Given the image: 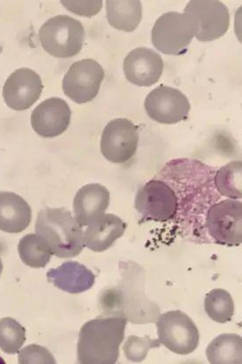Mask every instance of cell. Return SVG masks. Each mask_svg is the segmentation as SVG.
Segmentation results:
<instances>
[{"label": "cell", "instance_id": "25", "mask_svg": "<svg viewBox=\"0 0 242 364\" xmlns=\"http://www.w3.org/2000/svg\"><path fill=\"white\" fill-rule=\"evenodd\" d=\"M26 341V329L16 319H0V349L6 354H17Z\"/></svg>", "mask_w": 242, "mask_h": 364}, {"label": "cell", "instance_id": "11", "mask_svg": "<svg viewBox=\"0 0 242 364\" xmlns=\"http://www.w3.org/2000/svg\"><path fill=\"white\" fill-rule=\"evenodd\" d=\"M138 143L139 132L136 124L128 119L118 118L104 129L100 149L108 161L123 164L135 156Z\"/></svg>", "mask_w": 242, "mask_h": 364}, {"label": "cell", "instance_id": "13", "mask_svg": "<svg viewBox=\"0 0 242 364\" xmlns=\"http://www.w3.org/2000/svg\"><path fill=\"white\" fill-rule=\"evenodd\" d=\"M43 90L42 79L35 70H16L11 74L3 87V98L13 110L24 111L39 100Z\"/></svg>", "mask_w": 242, "mask_h": 364}, {"label": "cell", "instance_id": "23", "mask_svg": "<svg viewBox=\"0 0 242 364\" xmlns=\"http://www.w3.org/2000/svg\"><path fill=\"white\" fill-rule=\"evenodd\" d=\"M241 161L230 162L214 174V187L221 196L233 200L241 199Z\"/></svg>", "mask_w": 242, "mask_h": 364}, {"label": "cell", "instance_id": "1", "mask_svg": "<svg viewBox=\"0 0 242 364\" xmlns=\"http://www.w3.org/2000/svg\"><path fill=\"white\" fill-rule=\"evenodd\" d=\"M126 319L106 316L82 326L77 343V362L82 364H114L120 356Z\"/></svg>", "mask_w": 242, "mask_h": 364}, {"label": "cell", "instance_id": "18", "mask_svg": "<svg viewBox=\"0 0 242 364\" xmlns=\"http://www.w3.org/2000/svg\"><path fill=\"white\" fill-rule=\"evenodd\" d=\"M126 229V223L118 215L104 214L85 230L84 246L93 252H105L123 236Z\"/></svg>", "mask_w": 242, "mask_h": 364}, {"label": "cell", "instance_id": "9", "mask_svg": "<svg viewBox=\"0 0 242 364\" xmlns=\"http://www.w3.org/2000/svg\"><path fill=\"white\" fill-rule=\"evenodd\" d=\"M105 70L93 59H83L70 66L62 80L66 96L77 104L92 102L99 95Z\"/></svg>", "mask_w": 242, "mask_h": 364}, {"label": "cell", "instance_id": "19", "mask_svg": "<svg viewBox=\"0 0 242 364\" xmlns=\"http://www.w3.org/2000/svg\"><path fill=\"white\" fill-rule=\"evenodd\" d=\"M31 205L13 192H0V231L20 233L31 225Z\"/></svg>", "mask_w": 242, "mask_h": 364}, {"label": "cell", "instance_id": "14", "mask_svg": "<svg viewBox=\"0 0 242 364\" xmlns=\"http://www.w3.org/2000/svg\"><path fill=\"white\" fill-rule=\"evenodd\" d=\"M72 110L61 98H50L37 106L31 114V125L39 136L51 139L62 135L69 128Z\"/></svg>", "mask_w": 242, "mask_h": 364}, {"label": "cell", "instance_id": "28", "mask_svg": "<svg viewBox=\"0 0 242 364\" xmlns=\"http://www.w3.org/2000/svg\"><path fill=\"white\" fill-rule=\"evenodd\" d=\"M66 9L77 16L92 17L102 9L103 1H61Z\"/></svg>", "mask_w": 242, "mask_h": 364}, {"label": "cell", "instance_id": "29", "mask_svg": "<svg viewBox=\"0 0 242 364\" xmlns=\"http://www.w3.org/2000/svg\"><path fill=\"white\" fill-rule=\"evenodd\" d=\"M2 271H3V263H2L1 259H0V276H1Z\"/></svg>", "mask_w": 242, "mask_h": 364}, {"label": "cell", "instance_id": "20", "mask_svg": "<svg viewBox=\"0 0 242 364\" xmlns=\"http://www.w3.org/2000/svg\"><path fill=\"white\" fill-rule=\"evenodd\" d=\"M106 18L111 27L118 31L133 32L143 18V6L139 0H108Z\"/></svg>", "mask_w": 242, "mask_h": 364}, {"label": "cell", "instance_id": "17", "mask_svg": "<svg viewBox=\"0 0 242 364\" xmlns=\"http://www.w3.org/2000/svg\"><path fill=\"white\" fill-rule=\"evenodd\" d=\"M48 281L70 294L87 291L95 284V274L77 262H66L57 269L48 271Z\"/></svg>", "mask_w": 242, "mask_h": 364}, {"label": "cell", "instance_id": "10", "mask_svg": "<svg viewBox=\"0 0 242 364\" xmlns=\"http://www.w3.org/2000/svg\"><path fill=\"white\" fill-rule=\"evenodd\" d=\"M184 14L195 21V36L200 42L221 38L230 27L229 10L218 0H192L186 6Z\"/></svg>", "mask_w": 242, "mask_h": 364}, {"label": "cell", "instance_id": "5", "mask_svg": "<svg viewBox=\"0 0 242 364\" xmlns=\"http://www.w3.org/2000/svg\"><path fill=\"white\" fill-rule=\"evenodd\" d=\"M196 33L195 21L188 14L166 13L158 18L152 29V43L163 54L182 55L187 50Z\"/></svg>", "mask_w": 242, "mask_h": 364}, {"label": "cell", "instance_id": "26", "mask_svg": "<svg viewBox=\"0 0 242 364\" xmlns=\"http://www.w3.org/2000/svg\"><path fill=\"white\" fill-rule=\"evenodd\" d=\"M161 346L159 339H151L150 337H138L131 336L126 340L123 351L126 358L133 363L143 362L146 358L151 348Z\"/></svg>", "mask_w": 242, "mask_h": 364}, {"label": "cell", "instance_id": "21", "mask_svg": "<svg viewBox=\"0 0 242 364\" xmlns=\"http://www.w3.org/2000/svg\"><path fill=\"white\" fill-rule=\"evenodd\" d=\"M207 358L211 364H242V338L236 333H223L211 341Z\"/></svg>", "mask_w": 242, "mask_h": 364}, {"label": "cell", "instance_id": "15", "mask_svg": "<svg viewBox=\"0 0 242 364\" xmlns=\"http://www.w3.org/2000/svg\"><path fill=\"white\" fill-rule=\"evenodd\" d=\"M163 67L161 55L145 47L130 51L124 60L126 80L139 87H151L158 82L162 77Z\"/></svg>", "mask_w": 242, "mask_h": 364}, {"label": "cell", "instance_id": "24", "mask_svg": "<svg viewBox=\"0 0 242 364\" xmlns=\"http://www.w3.org/2000/svg\"><path fill=\"white\" fill-rule=\"evenodd\" d=\"M204 310L212 321L225 324L232 321L234 303L229 292L223 289H214L204 299Z\"/></svg>", "mask_w": 242, "mask_h": 364}, {"label": "cell", "instance_id": "8", "mask_svg": "<svg viewBox=\"0 0 242 364\" xmlns=\"http://www.w3.org/2000/svg\"><path fill=\"white\" fill-rule=\"evenodd\" d=\"M206 228L219 245L239 247L242 242V203L233 199L212 204L207 210Z\"/></svg>", "mask_w": 242, "mask_h": 364}, {"label": "cell", "instance_id": "6", "mask_svg": "<svg viewBox=\"0 0 242 364\" xmlns=\"http://www.w3.org/2000/svg\"><path fill=\"white\" fill-rule=\"evenodd\" d=\"M135 207L143 220L160 223L176 218L180 210L176 192L160 179L148 181L138 191Z\"/></svg>", "mask_w": 242, "mask_h": 364}, {"label": "cell", "instance_id": "22", "mask_svg": "<svg viewBox=\"0 0 242 364\" xmlns=\"http://www.w3.org/2000/svg\"><path fill=\"white\" fill-rule=\"evenodd\" d=\"M18 255L24 264L40 269L50 262L52 252L45 240L38 234H28L18 242Z\"/></svg>", "mask_w": 242, "mask_h": 364}, {"label": "cell", "instance_id": "30", "mask_svg": "<svg viewBox=\"0 0 242 364\" xmlns=\"http://www.w3.org/2000/svg\"><path fill=\"white\" fill-rule=\"evenodd\" d=\"M6 362L4 361V359L1 358V356H0V364H5Z\"/></svg>", "mask_w": 242, "mask_h": 364}, {"label": "cell", "instance_id": "16", "mask_svg": "<svg viewBox=\"0 0 242 364\" xmlns=\"http://www.w3.org/2000/svg\"><path fill=\"white\" fill-rule=\"evenodd\" d=\"M109 203L110 192L105 186L98 183L85 185L74 198V218L82 228L90 225L105 214Z\"/></svg>", "mask_w": 242, "mask_h": 364}, {"label": "cell", "instance_id": "12", "mask_svg": "<svg viewBox=\"0 0 242 364\" xmlns=\"http://www.w3.org/2000/svg\"><path fill=\"white\" fill-rule=\"evenodd\" d=\"M152 120L163 124H175L188 117L191 104L186 95L176 88L160 85L152 90L144 102Z\"/></svg>", "mask_w": 242, "mask_h": 364}, {"label": "cell", "instance_id": "4", "mask_svg": "<svg viewBox=\"0 0 242 364\" xmlns=\"http://www.w3.org/2000/svg\"><path fill=\"white\" fill-rule=\"evenodd\" d=\"M40 46L57 58L75 57L83 49L85 32L79 21L68 16L50 18L39 31Z\"/></svg>", "mask_w": 242, "mask_h": 364}, {"label": "cell", "instance_id": "27", "mask_svg": "<svg viewBox=\"0 0 242 364\" xmlns=\"http://www.w3.org/2000/svg\"><path fill=\"white\" fill-rule=\"evenodd\" d=\"M18 363H55V361L46 348L33 344L18 353Z\"/></svg>", "mask_w": 242, "mask_h": 364}, {"label": "cell", "instance_id": "2", "mask_svg": "<svg viewBox=\"0 0 242 364\" xmlns=\"http://www.w3.org/2000/svg\"><path fill=\"white\" fill-rule=\"evenodd\" d=\"M36 234L45 240L52 255L58 258H74L83 251L84 231L70 210L47 208L39 211Z\"/></svg>", "mask_w": 242, "mask_h": 364}, {"label": "cell", "instance_id": "7", "mask_svg": "<svg viewBox=\"0 0 242 364\" xmlns=\"http://www.w3.org/2000/svg\"><path fill=\"white\" fill-rule=\"evenodd\" d=\"M156 326L160 343L175 354L189 355L199 347V329L192 319L180 310L160 315Z\"/></svg>", "mask_w": 242, "mask_h": 364}, {"label": "cell", "instance_id": "3", "mask_svg": "<svg viewBox=\"0 0 242 364\" xmlns=\"http://www.w3.org/2000/svg\"><path fill=\"white\" fill-rule=\"evenodd\" d=\"M124 281L120 289H107L100 296L102 309L110 316H121L133 324H148L158 318V304L145 295L143 282Z\"/></svg>", "mask_w": 242, "mask_h": 364}]
</instances>
